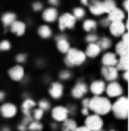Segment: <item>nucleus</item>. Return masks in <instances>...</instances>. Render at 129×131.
Listing matches in <instances>:
<instances>
[{
	"instance_id": "f257e3e1",
	"label": "nucleus",
	"mask_w": 129,
	"mask_h": 131,
	"mask_svg": "<svg viewBox=\"0 0 129 131\" xmlns=\"http://www.w3.org/2000/svg\"><path fill=\"white\" fill-rule=\"evenodd\" d=\"M111 106L109 100L105 97L95 96L89 100V108L96 112L98 115L108 114L111 110Z\"/></svg>"
},
{
	"instance_id": "f03ea898",
	"label": "nucleus",
	"mask_w": 129,
	"mask_h": 131,
	"mask_svg": "<svg viewBox=\"0 0 129 131\" xmlns=\"http://www.w3.org/2000/svg\"><path fill=\"white\" fill-rule=\"evenodd\" d=\"M67 56L64 59V62L69 67L75 65H81L86 60V54L77 48H69L67 52Z\"/></svg>"
},
{
	"instance_id": "7ed1b4c3",
	"label": "nucleus",
	"mask_w": 129,
	"mask_h": 131,
	"mask_svg": "<svg viewBox=\"0 0 129 131\" xmlns=\"http://www.w3.org/2000/svg\"><path fill=\"white\" fill-rule=\"evenodd\" d=\"M129 102L126 97H120L116 102L111 106V110L118 118L125 119L128 117Z\"/></svg>"
},
{
	"instance_id": "20e7f679",
	"label": "nucleus",
	"mask_w": 129,
	"mask_h": 131,
	"mask_svg": "<svg viewBox=\"0 0 129 131\" xmlns=\"http://www.w3.org/2000/svg\"><path fill=\"white\" fill-rule=\"evenodd\" d=\"M59 28L60 30L63 31L64 29L73 28L76 25L77 19L74 17V16L71 13H65L59 17Z\"/></svg>"
},
{
	"instance_id": "39448f33",
	"label": "nucleus",
	"mask_w": 129,
	"mask_h": 131,
	"mask_svg": "<svg viewBox=\"0 0 129 131\" xmlns=\"http://www.w3.org/2000/svg\"><path fill=\"white\" fill-rule=\"evenodd\" d=\"M85 125L89 130L91 131H98L103 127V120L98 115L89 116L85 120Z\"/></svg>"
},
{
	"instance_id": "423d86ee",
	"label": "nucleus",
	"mask_w": 129,
	"mask_h": 131,
	"mask_svg": "<svg viewBox=\"0 0 129 131\" xmlns=\"http://www.w3.org/2000/svg\"><path fill=\"white\" fill-rule=\"evenodd\" d=\"M101 73L105 77L107 81H113L118 79V70L115 66H102L101 68Z\"/></svg>"
},
{
	"instance_id": "0eeeda50",
	"label": "nucleus",
	"mask_w": 129,
	"mask_h": 131,
	"mask_svg": "<svg viewBox=\"0 0 129 131\" xmlns=\"http://www.w3.org/2000/svg\"><path fill=\"white\" fill-rule=\"evenodd\" d=\"M126 30L125 26V24L122 21H116V22H111L109 25V31L112 35L116 37L121 36L125 31Z\"/></svg>"
},
{
	"instance_id": "6e6552de",
	"label": "nucleus",
	"mask_w": 129,
	"mask_h": 131,
	"mask_svg": "<svg viewBox=\"0 0 129 131\" xmlns=\"http://www.w3.org/2000/svg\"><path fill=\"white\" fill-rule=\"evenodd\" d=\"M52 116L56 121H64L68 117L67 108L62 107V106L54 107V108H52Z\"/></svg>"
},
{
	"instance_id": "1a4fd4ad",
	"label": "nucleus",
	"mask_w": 129,
	"mask_h": 131,
	"mask_svg": "<svg viewBox=\"0 0 129 131\" xmlns=\"http://www.w3.org/2000/svg\"><path fill=\"white\" fill-rule=\"evenodd\" d=\"M107 93L111 98H115V97L121 96V94L123 93V89L118 82L112 81L107 87Z\"/></svg>"
},
{
	"instance_id": "9d476101",
	"label": "nucleus",
	"mask_w": 129,
	"mask_h": 131,
	"mask_svg": "<svg viewBox=\"0 0 129 131\" xmlns=\"http://www.w3.org/2000/svg\"><path fill=\"white\" fill-rule=\"evenodd\" d=\"M0 112L4 118H10L16 115L17 110H16V107L12 103H5L0 108Z\"/></svg>"
},
{
	"instance_id": "9b49d317",
	"label": "nucleus",
	"mask_w": 129,
	"mask_h": 131,
	"mask_svg": "<svg viewBox=\"0 0 129 131\" xmlns=\"http://www.w3.org/2000/svg\"><path fill=\"white\" fill-rule=\"evenodd\" d=\"M8 74L13 81H19L25 76V70L21 65H15L8 71Z\"/></svg>"
},
{
	"instance_id": "f8f14e48",
	"label": "nucleus",
	"mask_w": 129,
	"mask_h": 131,
	"mask_svg": "<svg viewBox=\"0 0 129 131\" xmlns=\"http://www.w3.org/2000/svg\"><path fill=\"white\" fill-rule=\"evenodd\" d=\"M88 91V86L86 83L79 81L76 83L75 87L71 90V95L76 99H79Z\"/></svg>"
},
{
	"instance_id": "ddd939ff",
	"label": "nucleus",
	"mask_w": 129,
	"mask_h": 131,
	"mask_svg": "<svg viewBox=\"0 0 129 131\" xmlns=\"http://www.w3.org/2000/svg\"><path fill=\"white\" fill-rule=\"evenodd\" d=\"M56 46H57V49L62 53H66L71 48L69 42L65 35H58L56 37Z\"/></svg>"
},
{
	"instance_id": "4468645a",
	"label": "nucleus",
	"mask_w": 129,
	"mask_h": 131,
	"mask_svg": "<svg viewBox=\"0 0 129 131\" xmlns=\"http://www.w3.org/2000/svg\"><path fill=\"white\" fill-rule=\"evenodd\" d=\"M58 15V11L56 8L49 7L42 12V19H43V21L48 22V23H52L57 19Z\"/></svg>"
},
{
	"instance_id": "2eb2a0df",
	"label": "nucleus",
	"mask_w": 129,
	"mask_h": 131,
	"mask_svg": "<svg viewBox=\"0 0 129 131\" xmlns=\"http://www.w3.org/2000/svg\"><path fill=\"white\" fill-rule=\"evenodd\" d=\"M49 93L53 99H60L63 94V87L60 82L52 83L49 90Z\"/></svg>"
},
{
	"instance_id": "dca6fc26",
	"label": "nucleus",
	"mask_w": 129,
	"mask_h": 131,
	"mask_svg": "<svg viewBox=\"0 0 129 131\" xmlns=\"http://www.w3.org/2000/svg\"><path fill=\"white\" fill-rule=\"evenodd\" d=\"M106 89V84L103 81H94L90 84V91L95 96L102 94Z\"/></svg>"
},
{
	"instance_id": "f3484780",
	"label": "nucleus",
	"mask_w": 129,
	"mask_h": 131,
	"mask_svg": "<svg viewBox=\"0 0 129 131\" xmlns=\"http://www.w3.org/2000/svg\"><path fill=\"white\" fill-rule=\"evenodd\" d=\"M108 19L110 22H116V21H123L125 19V13L123 10H121L120 8L116 7L115 9H113L111 12L108 13Z\"/></svg>"
},
{
	"instance_id": "a211bd4d",
	"label": "nucleus",
	"mask_w": 129,
	"mask_h": 131,
	"mask_svg": "<svg viewBox=\"0 0 129 131\" xmlns=\"http://www.w3.org/2000/svg\"><path fill=\"white\" fill-rule=\"evenodd\" d=\"M10 27H11V31L13 32L14 34H16V35H18V36L23 35L25 33V30H26V25H25V24L24 23V22L17 21V20H16V21L14 22V23L10 25Z\"/></svg>"
},
{
	"instance_id": "6ab92c4d",
	"label": "nucleus",
	"mask_w": 129,
	"mask_h": 131,
	"mask_svg": "<svg viewBox=\"0 0 129 131\" xmlns=\"http://www.w3.org/2000/svg\"><path fill=\"white\" fill-rule=\"evenodd\" d=\"M101 62L104 66H116L118 63V58L113 52H106L103 55Z\"/></svg>"
},
{
	"instance_id": "aec40b11",
	"label": "nucleus",
	"mask_w": 129,
	"mask_h": 131,
	"mask_svg": "<svg viewBox=\"0 0 129 131\" xmlns=\"http://www.w3.org/2000/svg\"><path fill=\"white\" fill-rule=\"evenodd\" d=\"M89 10H90L91 14H93L94 16H101V15L106 13L103 2L96 1V0L89 6Z\"/></svg>"
},
{
	"instance_id": "412c9836",
	"label": "nucleus",
	"mask_w": 129,
	"mask_h": 131,
	"mask_svg": "<svg viewBox=\"0 0 129 131\" xmlns=\"http://www.w3.org/2000/svg\"><path fill=\"white\" fill-rule=\"evenodd\" d=\"M100 52H101V49L99 48L98 43L97 42H92V43H89L87 46L85 54H86V56H89V58H94L96 56H98Z\"/></svg>"
},
{
	"instance_id": "4be33fe9",
	"label": "nucleus",
	"mask_w": 129,
	"mask_h": 131,
	"mask_svg": "<svg viewBox=\"0 0 129 131\" xmlns=\"http://www.w3.org/2000/svg\"><path fill=\"white\" fill-rule=\"evenodd\" d=\"M37 33L38 35H40L42 38L43 39H48L52 36V29L49 25H40L38 27V30H37Z\"/></svg>"
},
{
	"instance_id": "5701e85b",
	"label": "nucleus",
	"mask_w": 129,
	"mask_h": 131,
	"mask_svg": "<svg viewBox=\"0 0 129 131\" xmlns=\"http://www.w3.org/2000/svg\"><path fill=\"white\" fill-rule=\"evenodd\" d=\"M116 69L119 71H128L129 69V58L128 55L120 56L119 60L116 63Z\"/></svg>"
},
{
	"instance_id": "b1692460",
	"label": "nucleus",
	"mask_w": 129,
	"mask_h": 131,
	"mask_svg": "<svg viewBox=\"0 0 129 131\" xmlns=\"http://www.w3.org/2000/svg\"><path fill=\"white\" fill-rule=\"evenodd\" d=\"M1 20L6 26H8V25H11L16 20V15L13 12H6V13L3 14Z\"/></svg>"
},
{
	"instance_id": "393cba45",
	"label": "nucleus",
	"mask_w": 129,
	"mask_h": 131,
	"mask_svg": "<svg viewBox=\"0 0 129 131\" xmlns=\"http://www.w3.org/2000/svg\"><path fill=\"white\" fill-rule=\"evenodd\" d=\"M129 45L125 43L124 42L120 41L116 43V52L118 54L119 56H123V55H128L129 52Z\"/></svg>"
},
{
	"instance_id": "a878e982",
	"label": "nucleus",
	"mask_w": 129,
	"mask_h": 131,
	"mask_svg": "<svg viewBox=\"0 0 129 131\" xmlns=\"http://www.w3.org/2000/svg\"><path fill=\"white\" fill-rule=\"evenodd\" d=\"M36 105V103L33 101L31 99H27L24 101V103L22 104V111L25 114V116H30V110H31L32 108Z\"/></svg>"
},
{
	"instance_id": "bb28decb",
	"label": "nucleus",
	"mask_w": 129,
	"mask_h": 131,
	"mask_svg": "<svg viewBox=\"0 0 129 131\" xmlns=\"http://www.w3.org/2000/svg\"><path fill=\"white\" fill-rule=\"evenodd\" d=\"M77 127V123L73 119H67L64 120V123L62 124V131H74Z\"/></svg>"
},
{
	"instance_id": "cd10ccee",
	"label": "nucleus",
	"mask_w": 129,
	"mask_h": 131,
	"mask_svg": "<svg viewBox=\"0 0 129 131\" xmlns=\"http://www.w3.org/2000/svg\"><path fill=\"white\" fill-rule=\"evenodd\" d=\"M82 27L86 32H92L97 28V22L93 19H87L83 22Z\"/></svg>"
},
{
	"instance_id": "c85d7f7f",
	"label": "nucleus",
	"mask_w": 129,
	"mask_h": 131,
	"mask_svg": "<svg viewBox=\"0 0 129 131\" xmlns=\"http://www.w3.org/2000/svg\"><path fill=\"white\" fill-rule=\"evenodd\" d=\"M97 43H98V45L99 46V48L101 49V50H108V49L110 48V46H111L112 42L108 37H103V38H101V39H98Z\"/></svg>"
},
{
	"instance_id": "c756f323",
	"label": "nucleus",
	"mask_w": 129,
	"mask_h": 131,
	"mask_svg": "<svg viewBox=\"0 0 129 131\" xmlns=\"http://www.w3.org/2000/svg\"><path fill=\"white\" fill-rule=\"evenodd\" d=\"M103 5H104L105 11H106L107 14H108L109 12H111L112 10L116 7V4L114 0H104Z\"/></svg>"
},
{
	"instance_id": "7c9ffc66",
	"label": "nucleus",
	"mask_w": 129,
	"mask_h": 131,
	"mask_svg": "<svg viewBox=\"0 0 129 131\" xmlns=\"http://www.w3.org/2000/svg\"><path fill=\"white\" fill-rule=\"evenodd\" d=\"M72 15L76 19L80 20L85 16V10L82 7H75L72 10Z\"/></svg>"
},
{
	"instance_id": "2f4dec72",
	"label": "nucleus",
	"mask_w": 129,
	"mask_h": 131,
	"mask_svg": "<svg viewBox=\"0 0 129 131\" xmlns=\"http://www.w3.org/2000/svg\"><path fill=\"white\" fill-rule=\"evenodd\" d=\"M42 128V126L41 123L39 122H36V121H31L29 124V129L32 131H38V130H41Z\"/></svg>"
},
{
	"instance_id": "473e14b6",
	"label": "nucleus",
	"mask_w": 129,
	"mask_h": 131,
	"mask_svg": "<svg viewBox=\"0 0 129 131\" xmlns=\"http://www.w3.org/2000/svg\"><path fill=\"white\" fill-rule=\"evenodd\" d=\"M11 49V42L7 40H3L0 42V50L7 51Z\"/></svg>"
},
{
	"instance_id": "72a5a7b5",
	"label": "nucleus",
	"mask_w": 129,
	"mask_h": 131,
	"mask_svg": "<svg viewBox=\"0 0 129 131\" xmlns=\"http://www.w3.org/2000/svg\"><path fill=\"white\" fill-rule=\"evenodd\" d=\"M89 100H90V99H85V100H83V101H82V106H83L82 113L84 114V115H88V114H89Z\"/></svg>"
},
{
	"instance_id": "f704fd0d",
	"label": "nucleus",
	"mask_w": 129,
	"mask_h": 131,
	"mask_svg": "<svg viewBox=\"0 0 129 131\" xmlns=\"http://www.w3.org/2000/svg\"><path fill=\"white\" fill-rule=\"evenodd\" d=\"M86 42H89V43H92V42H97L98 40V35H94V34H90V35H88L85 38Z\"/></svg>"
},
{
	"instance_id": "c9c22d12",
	"label": "nucleus",
	"mask_w": 129,
	"mask_h": 131,
	"mask_svg": "<svg viewBox=\"0 0 129 131\" xmlns=\"http://www.w3.org/2000/svg\"><path fill=\"white\" fill-rule=\"evenodd\" d=\"M39 107H40L41 110H49V108H50V103H49L47 100H42L39 102Z\"/></svg>"
},
{
	"instance_id": "e433bc0d",
	"label": "nucleus",
	"mask_w": 129,
	"mask_h": 131,
	"mask_svg": "<svg viewBox=\"0 0 129 131\" xmlns=\"http://www.w3.org/2000/svg\"><path fill=\"white\" fill-rule=\"evenodd\" d=\"M42 115H43V110H41V108H37V110H34V111H33V118L37 120L41 119Z\"/></svg>"
},
{
	"instance_id": "4c0bfd02",
	"label": "nucleus",
	"mask_w": 129,
	"mask_h": 131,
	"mask_svg": "<svg viewBox=\"0 0 129 131\" xmlns=\"http://www.w3.org/2000/svg\"><path fill=\"white\" fill-rule=\"evenodd\" d=\"M71 72H69V71H62V72H61V74H60V78H61V79H62V80L69 79V78H71Z\"/></svg>"
},
{
	"instance_id": "58836bf2",
	"label": "nucleus",
	"mask_w": 129,
	"mask_h": 131,
	"mask_svg": "<svg viewBox=\"0 0 129 131\" xmlns=\"http://www.w3.org/2000/svg\"><path fill=\"white\" fill-rule=\"evenodd\" d=\"M16 61H17L18 62H24L25 60H26V54L25 53H19L16 55Z\"/></svg>"
},
{
	"instance_id": "ea45409f",
	"label": "nucleus",
	"mask_w": 129,
	"mask_h": 131,
	"mask_svg": "<svg viewBox=\"0 0 129 131\" xmlns=\"http://www.w3.org/2000/svg\"><path fill=\"white\" fill-rule=\"evenodd\" d=\"M42 7H43V6L41 2H35L33 4V9L34 11H40L42 9Z\"/></svg>"
},
{
	"instance_id": "a19ab883",
	"label": "nucleus",
	"mask_w": 129,
	"mask_h": 131,
	"mask_svg": "<svg viewBox=\"0 0 129 131\" xmlns=\"http://www.w3.org/2000/svg\"><path fill=\"white\" fill-rule=\"evenodd\" d=\"M122 36V42H124L125 43H129V35H128V33H124L123 35H121Z\"/></svg>"
},
{
	"instance_id": "79ce46f5",
	"label": "nucleus",
	"mask_w": 129,
	"mask_h": 131,
	"mask_svg": "<svg viewBox=\"0 0 129 131\" xmlns=\"http://www.w3.org/2000/svg\"><path fill=\"white\" fill-rule=\"evenodd\" d=\"M94 1L95 0H80L81 4L84 5V6H90Z\"/></svg>"
},
{
	"instance_id": "37998d69",
	"label": "nucleus",
	"mask_w": 129,
	"mask_h": 131,
	"mask_svg": "<svg viewBox=\"0 0 129 131\" xmlns=\"http://www.w3.org/2000/svg\"><path fill=\"white\" fill-rule=\"evenodd\" d=\"M109 25H110V21L108 19V17L101 20V25H103V26H108Z\"/></svg>"
},
{
	"instance_id": "c03bdc74",
	"label": "nucleus",
	"mask_w": 129,
	"mask_h": 131,
	"mask_svg": "<svg viewBox=\"0 0 129 131\" xmlns=\"http://www.w3.org/2000/svg\"><path fill=\"white\" fill-rule=\"evenodd\" d=\"M48 1L52 6H57L60 4V0H48Z\"/></svg>"
},
{
	"instance_id": "a18cd8bd",
	"label": "nucleus",
	"mask_w": 129,
	"mask_h": 131,
	"mask_svg": "<svg viewBox=\"0 0 129 131\" xmlns=\"http://www.w3.org/2000/svg\"><path fill=\"white\" fill-rule=\"evenodd\" d=\"M74 131H91V130H89V128H88L86 126L85 127H76L75 128V130Z\"/></svg>"
},
{
	"instance_id": "49530a36",
	"label": "nucleus",
	"mask_w": 129,
	"mask_h": 131,
	"mask_svg": "<svg viewBox=\"0 0 129 131\" xmlns=\"http://www.w3.org/2000/svg\"><path fill=\"white\" fill-rule=\"evenodd\" d=\"M123 7L125 9V11H128L129 9V1L128 0H124V2H123Z\"/></svg>"
},
{
	"instance_id": "de8ad7c7",
	"label": "nucleus",
	"mask_w": 129,
	"mask_h": 131,
	"mask_svg": "<svg viewBox=\"0 0 129 131\" xmlns=\"http://www.w3.org/2000/svg\"><path fill=\"white\" fill-rule=\"evenodd\" d=\"M123 78L126 81H128V80H129V72H128V71H125V72L123 73Z\"/></svg>"
},
{
	"instance_id": "09e8293b",
	"label": "nucleus",
	"mask_w": 129,
	"mask_h": 131,
	"mask_svg": "<svg viewBox=\"0 0 129 131\" xmlns=\"http://www.w3.org/2000/svg\"><path fill=\"white\" fill-rule=\"evenodd\" d=\"M18 128H19L20 131H25L26 130V127H25V125H24V124L20 125L19 127H18Z\"/></svg>"
},
{
	"instance_id": "8fccbe9b",
	"label": "nucleus",
	"mask_w": 129,
	"mask_h": 131,
	"mask_svg": "<svg viewBox=\"0 0 129 131\" xmlns=\"http://www.w3.org/2000/svg\"><path fill=\"white\" fill-rule=\"evenodd\" d=\"M5 99V93L3 91H0V101H2Z\"/></svg>"
},
{
	"instance_id": "3c124183",
	"label": "nucleus",
	"mask_w": 129,
	"mask_h": 131,
	"mask_svg": "<svg viewBox=\"0 0 129 131\" xmlns=\"http://www.w3.org/2000/svg\"><path fill=\"white\" fill-rule=\"evenodd\" d=\"M3 131H10V128H8V127H5V128L3 129Z\"/></svg>"
},
{
	"instance_id": "603ef678",
	"label": "nucleus",
	"mask_w": 129,
	"mask_h": 131,
	"mask_svg": "<svg viewBox=\"0 0 129 131\" xmlns=\"http://www.w3.org/2000/svg\"><path fill=\"white\" fill-rule=\"evenodd\" d=\"M98 131H102V130H101V129H100V130H98Z\"/></svg>"
},
{
	"instance_id": "864d4df0",
	"label": "nucleus",
	"mask_w": 129,
	"mask_h": 131,
	"mask_svg": "<svg viewBox=\"0 0 129 131\" xmlns=\"http://www.w3.org/2000/svg\"><path fill=\"white\" fill-rule=\"evenodd\" d=\"M112 131H114V130H112Z\"/></svg>"
}]
</instances>
